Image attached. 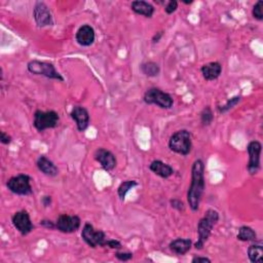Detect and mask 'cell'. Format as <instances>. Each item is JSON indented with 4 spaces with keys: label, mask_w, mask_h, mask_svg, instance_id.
<instances>
[{
    "label": "cell",
    "mask_w": 263,
    "mask_h": 263,
    "mask_svg": "<svg viewBox=\"0 0 263 263\" xmlns=\"http://www.w3.org/2000/svg\"><path fill=\"white\" fill-rule=\"evenodd\" d=\"M204 187V164L202 160H196L192 168V183L187 192V202L192 211L198 210Z\"/></svg>",
    "instance_id": "1"
},
{
    "label": "cell",
    "mask_w": 263,
    "mask_h": 263,
    "mask_svg": "<svg viewBox=\"0 0 263 263\" xmlns=\"http://www.w3.org/2000/svg\"><path fill=\"white\" fill-rule=\"evenodd\" d=\"M219 221V213L214 209H209L204 215V217L200 220L198 224V238L194 244V247L198 250H202L206 242L209 240L213 228L215 224Z\"/></svg>",
    "instance_id": "2"
},
{
    "label": "cell",
    "mask_w": 263,
    "mask_h": 263,
    "mask_svg": "<svg viewBox=\"0 0 263 263\" xmlns=\"http://www.w3.org/2000/svg\"><path fill=\"white\" fill-rule=\"evenodd\" d=\"M168 148L172 152L183 156H188L192 149V134L187 130H180L175 132L168 140Z\"/></svg>",
    "instance_id": "3"
},
{
    "label": "cell",
    "mask_w": 263,
    "mask_h": 263,
    "mask_svg": "<svg viewBox=\"0 0 263 263\" xmlns=\"http://www.w3.org/2000/svg\"><path fill=\"white\" fill-rule=\"evenodd\" d=\"M144 102L148 105H156L162 109H171L174 105L173 97L160 88H152L144 95Z\"/></svg>",
    "instance_id": "4"
},
{
    "label": "cell",
    "mask_w": 263,
    "mask_h": 263,
    "mask_svg": "<svg viewBox=\"0 0 263 263\" xmlns=\"http://www.w3.org/2000/svg\"><path fill=\"white\" fill-rule=\"evenodd\" d=\"M60 116L57 112L50 111H42L37 110L34 114L33 126L38 132H44L48 128H54L58 126Z\"/></svg>",
    "instance_id": "5"
},
{
    "label": "cell",
    "mask_w": 263,
    "mask_h": 263,
    "mask_svg": "<svg viewBox=\"0 0 263 263\" xmlns=\"http://www.w3.org/2000/svg\"><path fill=\"white\" fill-rule=\"evenodd\" d=\"M27 69L30 73L34 75H42V76H44L50 80L64 82V78L57 70H56L54 66L52 63L33 60L28 63Z\"/></svg>",
    "instance_id": "6"
},
{
    "label": "cell",
    "mask_w": 263,
    "mask_h": 263,
    "mask_svg": "<svg viewBox=\"0 0 263 263\" xmlns=\"http://www.w3.org/2000/svg\"><path fill=\"white\" fill-rule=\"evenodd\" d=\"M31 178L26 174H20L12 177L8 183V190L16 196H30L33 194Z\"/></svg>",
    "instance_id": "7"
},
{
    "label": "cell",
    "mask_w": 263,
    "mask_h": 263,
    "mask_svg": "<svg viewBox=\"0 0 263 263\" xmlns=\"http://www.w3.org/2000/svg\"><path fill=\"white\" fill-rule=\"evenodd\" d=\"M82 238L92 249L97 247H105L107 240L105 232L102 230H95L90 223L84 224L82 232Z\"/></svg>",
    "instance_id": "8"
},
{
    "label": "cell",
    "mask_w": 263,
    "mask_h": 263,
    "mask_svg": "<svg viewBox=\"0 0 263 263\" xmlns=\"http://www.w3.org/2000/svg\"><path fill=\"white\" fill-rule=\"evenodd\" d=\"M82 225V220L78 215L62 214L56 221V228L63 234H73L78 232Z\"/></svg>",
    "instance_id": "9"
},
{
    "label": "cell",
    "mask_w": 263,
    "mask_h": 263,
    "mask_svg": "<svg viewBox=\"0 0 263 263\" xmlns=\"http://www.w3.org/2000/svg\"><path fill=\"white\" fill-rule=\"evenodd\" d=\"M249 154V162L247 170L250 175H256L260 170V156L262 152V145L258 141H251L247 146Z\"/></svg>",
    "instance_id": "10"
},
{
    "label": "cell",
    "mask_w": 263,
    "mask_h": 263,
    "mask_svg": "<svg viewBox=\"0 0 263 263\" xmlns=\"http://www.w3.org/2000/svg\"><path fill=\"white\" fill-rule=\"evenodd\" d=\"M12 222L14 228L22 236L29 234L34 228V225L30 219V215L25 210L14 213V215L12 218Z\"/></svg>",
    "instance_id": "11"
},
{
    "label": "cell",
    "mask_w": 263,
    "mask_h": 263,
    "mask_svg": "<svg viewBox=\"0 0 263 263\" xmlns=\"http://www.w3.org/2000/svg\"><path fill=\"white\" fill-rule=\"evenodd\" d=\"M33 18L38 27H46L52 25V16L48 6L44 2H36L33 10Z\"/></svg>",
    "instance_id": "12"
},
{
    "label": "cell",
    "mask_w": 263,
    "mask_h": 263,
    "mask_svg": "<svg viewBox=\"0 0 263 263\" xmlns=\"http://www.w3.org/2000/svg\"><path fill=\"white\" fill-rule=\"evenodd\" d=\"M95 160L101 164V166L104 168L105 171L110 172L118 164V160L116 156L111 152L104 148H99L96 150L95 152Z\"/></svg>",
    "instance_id": "13"
},
{
    "label": "cell",
    "mask_w": 263,
    "mask_h": 263,
    "mask_svg": "<svg viewBox=\"0 0 263 263\" xmlns=\"http://www.w3.org/2000/svg\"><path fill=\"white\" fill-rule=\"evenodd\" d=\"M70 116H71V118L76 122L78 130L80 132H84L88 128L90 124V114L84 107L74 106Z\"/></svg>",
    "instance_id": "14"
},
{
    "label": "cell",
    "mask_w": 263,
    "mask_h": 263,
    "mask_svg": "<svg viewBox=\"0 0 263 263\" xmlns=\"http://www.w3.org/2000/svg\"><path fill=\"white\" fill-rule=\"evenodd\" d=\"M75 38L80 46H90L94 44L96 38L95 30L90 25H82L76 32Z\"/></svg>",
    "instance_id": "15"
},
{
    "label": "cell",
    "mask_w": 263,
    "mask_h": 263,
    "mask_svg": "<svg viewBox=\"0 0 263 263\" xmlns=\"http://www.w3.org/2000/svg\"><path fill=\"white\" fill-rule=\"evenodd\" d=\"M150 171H152L156 175L160 176V178L168 179L174 174V168L162 160H154L149 164Z\"/></svg>",
    "instance_id": "16"
},
{
    "label": "cell",
    "mask_w": 263,
    "mask_h": 263,
    "mask_svg": "<svg viewBox=\"0 0 263 263\" xmlns=\"http://www.w3.org/2000/svg\"><path fill=\"white\" fill-rule=\"evenodd\" d=\"M204 78L206 82L217 80L222 72V65L219 62H211L206 64L200 69Z\"/></svg>",
    "instance_id": "17"
},
{
    "label": "cell",
    "mask_w": 263,
    "mask_h": 263,
    "mask_svg": "<svg viewBox=\"0 0 263 263\" xmlns=\"http://www.w3.org/2000/svg\"><path fill=\"white\" fill-rule=\"evenodd\" d=\"M36 166L42 174L50 176V177L57 176L59 173L57 166H56L50 160H48L44 156H42L38 158V160H37L36 162Z\"/></svg>",
    "instance_id": "18"
},
{
    "label": "cell",
    "mask_w": 263,
    "mask_h": 263,
    "mask_svg": "<svg viewBox=\"0 0 263 263\" xmlns=\"http://www.w3.org/2000/svg\"><path fill=\"white\" fill-rule=\"evenodd\" d=\"M130 8L135 14L143 16L145 18H152L154 14V6L146 2H143V0H135V2H132Z\"/></svg>",
    "instance_id": "19"
},
{
    "label": "cell",
    "mask_w": 263,
    "mask_h": 263,
    "mask_svg": "<svg viewBox=\"0 0 263 263\" xmlns=\"http://www.w3.org/2000/svg\"><path fill=\"white\" fill-rule=\"evenodd\" d=\"M192 240L190 238H177L170 242V250L177 255H184L192 249Z\"/></svg>",
    "instance_id": "20"
},
{
    "label": "cell",
    "mask_w": 263,
    "mask_h": 263,
    "mask_svg": "<svg viewBox=\"0 0 263 263\" xmlns=\"http://www.w3.org/2000/svg\"><path fill=\"white\" fill-rule=\"evenodd\" d=\"M236 238L242 242H255L257 240V234L253 228L244 225L240 228Z\"/></svg>",
    "instance_id": "21"
},
{
    "label": "cell",
    "mask_w": 263,
    "mask_h": 263,
    "mask_svg": "<svg viewBox=\"0 0 263 263\" xmlns=\"http://www.w3.org/2000/svg\"><path fill=\"white\" fill-rule=\"evenodd\" d=\"M141 71L149 78H156L160 74V68L158 64L154 62H146L141 65Z\"/></svg>",
    "instance_id": "22"
},
{
    "label": "cell",
    "mask_w": 263,
    "mask_h": 263,
    "mask_svg": "<svg viewBox=\"0 0 263 263\" xmlns=\"http://www.w3.org/2000/svg\"><path fill=\"white\" fill-rule=\"evenodd\" d=\"M136 186H138V182L135 180H128V181L122 182L118 188V198H120V200L124 202L128 192L130 190H133L134 187H136Z\"/></svg>",
    "instance_id": "23"
},
{
    "label": "cell",
    "mask_w": 263,
    "mask_h": 263,
    "mask_svg": "<svg viewBox=\"0 0 263 263\" xmlns=\"http://www.w3.org/2000/svg\"><path fill=\"white\" fill-rule=\"evenodd\" d=\"M248 257L251 262H261L263 259V248L261 245H251L248 248Z\"/></svg>",
    "instance_id": "24"
},
{
    "label": "cell",
    "mask_w": 263,
    "mask_h": 263,
    "mask_svg": "<svg viewBox=\"0 0 263 263\" xmlns=\"http://www.w3.org/2000/svg\"><path fill=\"white\" fill-rule=\"evenodd\" d=\"M213 120H214V114L211 107L210 106L204 107L200 114V122L202 126H208L213 122Z\"/></svg>",
    "instance_id": "25"
},
{
    "label": "cell",
    "mask_w": 263,
    "mask_h": 263,
    "mask_svg": "<svg viewBox=\"0 0 263 263\" xmlns=\"http://www.w3.org/2000/svg\"><path fill=\"white\" fill-rule=\"evenodd\" d=\"M240 101H242V97H240V96L232 97V99H230V100L226 102V104L223 105V106H220V107L218 108V110H219L220 114H225V112L230 111V110L232 109L234 106H236Z\"/></svg>",
    "instance_id": "26"
},
{
    "label": "cell",
    "mask_w": 263,
    "mask_h": 263,
    "mask_svg": "<svg viewBox=\"0 0 263 263\" xmlns=\"http://www.w3.org/2000/svg\"><path fill=\"white\" fill-rule=\"evenodd\" d=\"M262 8H263V2H262V0H259V2H257L256 4L254 6L253 10H252L253 18H256V20H258V21H262L263 20Z\"/></svg>",
    "instance_id": "27"
},
{
    "label": "cell",
    "mask_w": 263,
    "mask_h": 263,
    "mask_svg": "<svg viewBox=\"0 0 263 263\" xmlns=\"http://www.w3.org/2000/svg\"><path fill=\"white\" fill-rule=\"evenodd\" d=\"M177 8H178V2H176V0H171V2H166L164 12L168 14H172L177 10Z\"/></svg>",
    "instance_id": "28"
},
{
    "label": "cell",
    "mask_w": 263,
    "mask_h": 263,
    "mask_svg": "<svg viewBox=\"0 0 263 263\" xmlns=\"http://www.w3.org/2000/svg\"><path fill=\"white\" fill-rule=\"evenodd\" d=\"M105 247H108L110 249H120L122 242L118 240H107Z\"/></svg>",
    "instance_id": "29"
},
{
    "label": "cell",
    "mask_w": 263,
    "mask_h": 263,
    "mask_svg": "<svg viewBox=\"0 0 263 263\" xmlns=\"http://www.w3.org/2000/svg\"><path fill=\"white\" fill-rule=\"evenodd\" d=\"M116 257L120 261H128L133 258V254L130 253V252H116Z\"/></svg>",
    "instance_id": "30"
},
{
    "label": "cell",
    "mask_w": 263,
    "mask_h": 263,
    "mask_svg": "<svg viewBox=\"0 0 263 263\" xmlns=\"http://www.w3.org/2000/svg\"><path fill=\"white\" fill-rule=\"evenodd\" d=\"M171 204H172V206H173V208H175V209H177L178 211H183L184 210V204H183V202H181V200H171Z\"/></svg>",
    "instance_id": "31"
},
{
    "label": "cell",
    "mask_w": 263,
    "mask_h": 263,
    "mask_svg": "<svg viewBox=\"0 0 263 263\" xmlns=\"http://www.w3.org/2000/svg\"><path fill=\"white\" fill-rule=\"evenodd\" d=\"M0 141H2V144H10L12 142V137L8 136L6 132H2L0 133Z\"/></svg>",
    "instance_id": "32"
},
{
    "label": "cell",
    "mask_w": 263,
    "mask_h": 263,
    "mask_svg": "<svg viewBox=\"0 0 263 263\" xmlns=\"http://www.w3.org/2000/svg\"><path fill=\"white\" fill-rule=\"evenodd\" d=\"M40 225H42V226H44L46 228H50V230L56 228V223H54L50 220H42Z\"/></svg>",
    "instance_id": "33"
},
{
    "label": "cell",
    "mask_w": 263,
    "mask_h": 263,
    "mask_svg": "<svg viewBox=\"0 0 263 263\" xmlns=\"http://www.w3.org/2000/svg\"><path fill=\"white\" fill-rule=\"evenodd\" d=\"M192 263H200V262H211V259H209L208 257H200V256H196V257H194L192 260Z\"/></svg>",
    "instance_id": "34"
},
{
    "label": "cell",
    "mask_w": 263,
    "mask_h": 263,
    "mask_svg": "<svg viewBox=\"0 0 263 263\" xmlns=\"http://www.w3.org/2000/svg\"><path fill=\"white\" fill-rule=\"evenodd\" d=\"M42 202V204H44V206H50V204H52V198H50V196H44Z\"/></svg>",
    "instance_id": "35"
},
{
    "label": "cell",
    "mask_w": 263,
    "mask_h": 263,
    "mask_svg": "<svg viewBox=\"0 0 263 263\" xmlns=\"http://www.w3.org/2000/svg\"><path fill=\"white\" fill-rule=\"evenodd\" d=\"M162 33H164V32H158V33H156V34L154 36L152 42H158L160 40V38H162Z\"/></svg>",
    "instance_id": "36"
}]
</instances>
